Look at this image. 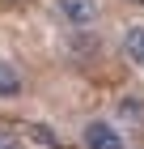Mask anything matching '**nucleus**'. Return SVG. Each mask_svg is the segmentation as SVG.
Masks as SVG:
<instances>
[{"label": "nucleus", "instance_id": "obj_6", "mask_svg": "<svg viewBox=\"0 0 144 149\" xmlns=\"http://www.w3.org/2000/svg\"><path fill=\"white\" fill-rule=\"evenodd\" d=\"M0 149H25V141L17 136V132H4V128H0Z\"/></svg>", "mask_w": 144, "mask_h": 149}, {"label": "nucleus", "instance_id": "obj_4", "mask_svg": "<svg viewBox=\"0 0 144 149\" xmlns=\"http://www.w3.org/2000/svg\"><path fill=\"white\" fill-rule=\"evenodd\" d=\"M123 56L144 68V26H127L123 30Z\"/></svg>", "mask_w": 144, "mask_h": 149}, {"label": "nucleus", "instance_id": "obj_7", "mask_svg": "<svg viewBox=\"0 0 144 149\" xmlns=\"http://www.w3.org/2000/svg\"><path fill=\"white\" fill-rule=\"evenodd\" d=\"M30 132H34L38 141H43V145H55V136H51V128H30Z\"/></svg>", "mask_w": 144, "mask_h": 149}, {"label": "nucleus", "instance_id": "obj_3", "mask_svg": "<svg viewBox=\"0 0 144 149\" xmlns=\"http://www.w3.org/2000/svg\"><path fill=\"white\" fill-rule=\"evenodd\" d=\"M25 90V77L17 64H9V60H0V102L4 98H17V94Z\"/></svg>", "mask_w": 144, "mask_h": 149}, {"label": "nucleus", "instance_id": "obj_2", "mask_svg": "<svg viewBox=\"0 0 144 149\" xmlns=\"http://www.w3.org/2000/svg\"><path fill=\"white\" fill-rule=\"evenodd\" d=\"M81 141H85V149H123V132L110 119H89L81 128Z\"/></svg>", "mask_w": 144, "mask_h": 149}, {"label": "nucleus", "instance_id": "obj_8", "mask_svg": "<svg viewBox=\"0 0 144 149\" xmlns=\"http://www.w3.org/2000/svg\"><path fill=\"white\" fill-rule=\"evenodd\" d=\"M127 4H144V0H127Z\"/></svg>", "mask_w": 144, "mask_h": 149}, {"label": "nucleus", "instance_id": "obj_1", "mask_svg": "<svg viewBox=\"0 0 144 149\" xmlns=\"http://www.w3.org/2000/svg\"><path fill=\"white\" fill-rule=\"evenodd\" d=\"M55 9L72 30H85L102 17V0H55Z\"/></svg>", "mask_w": 144, "mask_h": 149}, {"label": "nucleus", "instance_id": "obj_5", "mask_svg": "<svg viewBox=\"0 0 144 149\" xmlns=\"http://www.w3.org/2000/svg\"><path fill=\"white\" fill-rule=\"evenodd\" d=\"M119 115H123V119H132V124H140V119H144L140 94H123V98H119Z\"/></svg>", "mask_w": 144, "mask_h": 149}]
</instances>
